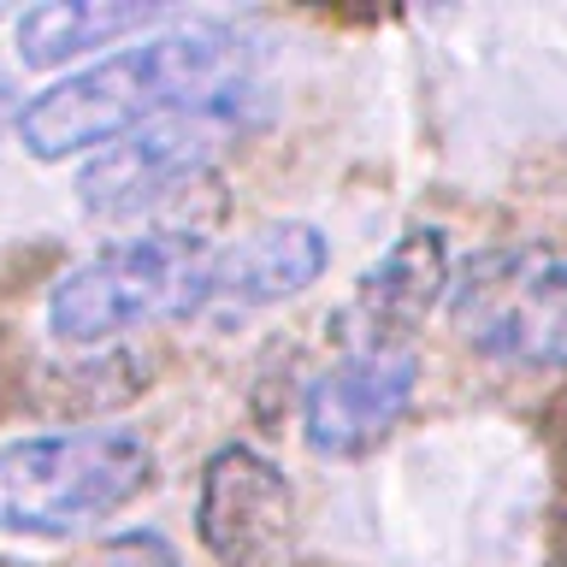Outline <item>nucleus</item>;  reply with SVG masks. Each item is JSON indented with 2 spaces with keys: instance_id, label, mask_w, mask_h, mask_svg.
Returning a JSON list of instances; mask_svg holds the SVG:
<instances>
[{
  "instance_id": "1",
  "label": "nucleus",
  "mask_w": 567,
  "mask_h": 567,
  "mask_svg": "<svg viewBox=\"0 0 567 567\" xmlns=\"http://www.w3.org/2000/svg\"><path fill=\"white\" fill-rule=\"evenodd\" d=\"M248 83V42L230 24L189 18L172 30H148L131 48H113L101 60L65 71L42 95L18 106V142L35 159L101 154L142 124L195 106L219 89Z\"/></svg>"
},
{
  "instance_id": "2",
  "label": "nucleus",
  "mask_w": 567,
  "mask_h": 567,
  "mask_svg": "<svg viewBox=\"0 0 567 567\" xmlns=\"http://www.w3.org/2000/svg\"><path fill=\"white\" fill-rule=\"evenodd\" d=\"M154 485V443L131 425H78L0 443V532L71 538Z\"/></svg>"
},
{
  "instance_id": "3",
  "label": "nucleus",
  "mask_w": 567,
  "mask_h": 567,
  "mask_svg": "<svg viewBox=\"0 0 567 567\" xmlns=\"http://www.w3.org/2000/svg\"><path fill=\"white\" fill-rule=\"evenodd\" d=\"M450 326L514 372H567V255L549 243L478 248L450 272Z\"/></svg>"
},
{
  "instance_id": "4",
  "label": "nucleus",
  "mask_w": 567,
  "mask_h": 567,
  "mask_svg": "<svg viewBox=\"0 0 567 567\" xmlns=\"http://www.w3.org/2000/svg\"><path fill=\"white\" fill-rule=\"evenodd\" d=\"M207 255L213 243L195 225H154L142 237L101 248L53 284L48 331L71 349H101L154 319H184L189 284Z\"/></svg>"
},
{
  "instance_id": "5",
  "label": "nucleus",
  "mask_w": 567,
  "mask_h": 567,
  "mask_svg": "<svg viewBox=\"0 0 567 567\" xmlns=\"http://www.w3.org/2000/svg\"><path fill=\"white\" fill-rule=\"evenodd\" d=\"M266 118L260 106V83L248 78L237 89H219V95L177 106V113L142 124L113 148H101L78 177V202L101 219H131V213L172 202L189 184H202L213 172V159L225 148H237L243 136H255Z\"/></svg>"
},
{
  "instance_id": "6",
  "label": "nucleus",
  "mask_w": 567,
  "mask_h": 567,
  "mask_svg": "<svg viewBox=\"0 0 567 567\" xmlns=\"http://www.w3.org/2000/svg\"><path fill=\"white\" fill-rule=\"evenodd\" d=\"M195 532L219 567H278L296 538V491L248 443H225L207 455L195 491Z\"/></svg>"
},
{
  "instance_id": "7",
  "label": "nucleus",
  "mask_w": 567,
  "mask_h": 567,
  "mask_svg": "<svg viewBox=\"0 0 567 567\" xmlns=\"http://www.w3.org/2000/svg\"><path fill=\"white\" fill-rule=\"evenodd\" d=\"M326 266H331V243L319 225L308 219L255 225L202 260L184 319H243V313L278 308V301H290L326 278Z\"/></svg>"
},
{
  "instance_id": "8",
  "label": "nucleus",
  "mask_w": 567,
  "mask_h": 567,
  "mask_svg": "<svg viewBox=\"0 0 567 567\" xmlns=\"http://www.w3.org/2000/svg\"><path fill=\"white\" fill-rule=\"evenodd\" d=\"M420 354L414 349H343L308 384L301 402V437L313 455H367L372 443L396 432V420L414 408Z\"/></svg>"
},
{
  "instance_id": "9",
  "label": "nucleus",
  "mask_w": 567,
  "mask_h": 567,
  "mask_svg": "<svg viewBox=\"0 0 567 567\" xmlns=\"http://www.w3.org/2000/svg\"><path fill=\"white\" fill-rule=\"evenodd\" d=\"M443 296H450V248H443V230L414 225L361 272L337 326L349 331V349H408V337L425 326V313Z\"/></svg>"
},
{
  "instance_id": "10",
  "label": "nucleus",
  "mask_w": 567,
  "mask_h": 567,
  "mask_svg": "<svg viewBox=\"0 0 567 567\" xmlns=\"http://www.w3.org/2000/svg\"><path fill=\"white\" fill-rule=\"evenodd\" d=\"M166 24V7L148 0H48L18 18V60L35 71L71 65L95 48H118L124 35H148Z\"/></svg>"
},
{
  "instance_id": "11",
  "label": "nucleus",
  "mask_w": 567,
  "mask_h": 567,
  "mask_svg": "<svg viewBox=\"0 0 567 567\" xmlns=\"http://www.w3.org/2000/svg\"><path fill=\"white\" fill-rule=\"evenodd\" d=\"M78 567H184V561L159 532H118V538H101Z\"/></svg>"
},
{
  "instance_id": "12",
  "label": "nucleus",
  "mask_w": 567,
  "mask_h": 567,
  "mask_svg": "<svg viewBox=\"0 0 567 567\" xmlns=\"http://www.w3.org/2000/svg\"><path fill=\"white\" fill-rule=\"evenodd\" d=\"M12 124H18V101H12V83L0 78V136H7Z\"/></svg>"
},
{
  "instance_id": "13",
  "label": "nucleus",
  "mask_w": 567,
  "mask_h": 567,
  "mask_svg": "<svg viewBox=\"0 0 567 567\" xmlns=\"http://www.w3.org/2000/svg\"><path fill=\"white\" fill-rule=\"evenodd\" d=\"M0 567H24V561H0Z\"/></svg>"
}]
</instances>
